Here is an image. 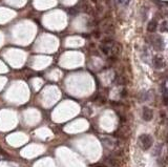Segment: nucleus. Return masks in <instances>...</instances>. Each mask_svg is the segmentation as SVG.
I'll return each mask as SVG.
<instances>
[{
  "instance_id": "6",
  "label": "nucleus",
  "mask_w": 168,
  "mask_h": 167,
  "mask_svg": "<svg viewBox=\"0 0 168 167\" xmlns=\"http://www.w3.org/2000/svg\"><path fill=\"white\" fill-rule=\"evenodd\" d=\"M105 165L107 167H116L117 166V160L113 157H108L105 160Z\"/></svg>"
},
{
  "instance_id": "4",
  "label": "nucleus",
  "mask_w": 168,
  "mask_h": 167,
  "mask_svg": "<svg viewBox=\"0 0 168 167\" xmlns=\"http://www.w3.org/2000/svg\"><path fill=\"white\" fill-rule=\"evenodd\" d=\"M142 117L145 121H150V120L152 119V117H153V113H152V110L150 108H148V107H144V108H143Z\"/></svg>"
},
{
  "instance_id": "10",
  "label": "nucleus",
  "mask_w": 168,
  "mask_h": 167,
  "mask_svg": "<svg viewBox=\"0 0 168 167\" xmlns=\"http://www.w3.org/2000/svg\"><path fill=\"white\" fill-rule=\"evenodd\" d=\"M68 13L71 14V15H76L78 13V11L75 9V7H71V10H68Z\"/></svg>"
},
{
  "instance_id": "5",
  "label": "nucleus",
  "mask_w": 168,
  "mask_h": 167,
  "mask_svg": "<svg viewBox=\"0 0 168 167\" xmlns=\"http://www.w3.org/2000/svg\"><path fill=\"white\" fill-rule=\"evenodd\" d=\"M157 27H158V22H157L155 20H151V21H149V23L147 24V31H148L149 33L155 32Z\"/></svg>"
},
{
  "instance_id": "11",
  "label": "nucleus",
  "mask_w": 168,
  "mask_h": 167,
  "mask_svg": "<svg viewBox=\"0 0 168 167\" xmlns=\"http://www.w3.org/2000/svg\"><path fill=\"white\" fill-rule=\"evenodd\" d=\"M94 36L96 37V38H99V37H100V32H99V31H97V32H95Z\"/></svg>"
},
{
  "instance_id": "8",
  "label": "nucleus",
  "mask_w": 168,
  "mask_h": 167,
  "mask_svg": "<svg viewBox=\"0 0 168 167\" xmlns=\"http://www.w3.org/2000/svg\"><path fill=\"white\" fill-rule=\"evenodd\" d=\"M160 32L161 33H166L167 32V21H163L160 25Z\"/></svg>"
},
{
  "instance_id": "3",
  "label": "nucleus",
  "mask_w": 168,
  "mask_h": 167,
  "mask_svg": "<svg viewBox=\"0 0 168 167\" xmlns=\"http://www.w3.org/2000/svg\"><path fill=\"white\" fill-rule=\"evenodd\" d=\"M152 63H153V66H155L157 69H161V68L164 67L165 65V62H164V59L162 58V57H155L153 58V61H152Z\"/></svg>"
},
{
  "instance_id": "1",
  "label": "nucleus",
  "mask_w": 168,
  "mask_h": 167,
  "mask_svg": "<svg viewBox=\"0 0 168 167\" xmlns=\"http://www.w3.org/2000/svg\"><path fill=\"white\" fill-rule=\"evenodd\" d=\"M152 143H153V140L149 135H142L140 136L139 138V144L141 146L142 149L144 150H147L152 146Z\"/></svg>"
},
{
  "instance_id": "9",
  "label": "nucleus",
  "mask_w": 168,
  "mask_h": 167,
  "mask_svg": "<svg viewBox=\"0 0 168 167\" xmlns=\"http://www.w3.org/2000/svg\"><path fill=\"white\" fill-rule=\"evenodd\" d=\"M129 2L130 0H119V3H121L122 5H128Z\"/></svg>"
},
{
  "instance_id": "7",
  "label": "nucleus",
  "mask_w": 168,
  "mask_h": 167,
  "mask_svg": "<svg viewBox=\"0 0 168 167\" xmlns=\"http://www.w3.org/2000/svg\"><path fill=\"white\" fill-rule=\"evenodd\" d=\"M162 93H163V99H164V104L167 105V82L165 81L162 85Z\"/></svg>"
},
{
  "instance_id": "2",
  "label": "nucleus",
  "mask_w": 168,
  "mask_h": 167,
  "mask_svg": "<svg viewBox=\"0 0 168 167\" xmlns=\"http://www.w3.org/2000/svg\"><path fill=\"white\" fill-rule=\"evenodd\" d=\"M152 45L157 51H162L164 48V41L160 36H155L152 39Z\"/></svg>"
}]
</instances>
